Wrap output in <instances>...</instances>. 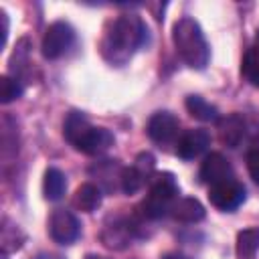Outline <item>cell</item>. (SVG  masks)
<instances>
[{
    "label": "cell",
    "mask_w": 259,
    "mask_h": 259,
    "mask_svg": "<svg viewBox=\"0 0 259 259\" xmlns=\"http://www.w3.org/2000/svg\"><path fill=\"white\" fill-rule=\"evenodd\" d=\"M148 40V26L136 14H123L105 26L99 49L107 63L123 65Z\"/></svg>",
    "instance_id": "6da1fadb"
},
{
    "label": "cell",
    "mask_w": 259,
    "mask_h": 259,
    "mask_svg": "<svg viewBox=\"0 0 259 259\" xmlns=\"http://www.w3.org/2000/svg\"><path fill=\"white\" fill-rule=\"evenodd\" d=\"M200 180L208 186H217L221 182H227L233 178V168L229 164V160L219 154V152H210L202 164H200Z\"/></svg>",
    "instance_id": "ba28073f"
},
{
    "label": "cell",
    "mask_w": 259,
    "mask_h": 259,
    "mask_svg": "<svg viewBox=\"0 0 259 259\" xmlns=\"http://www.w3.org/2000/svg\"><path fill=\"white\" fill-rule=\"evenodd\" d=\"M172 42L178 53V57L190 67V69H204L210 61V49L202 34L200 24L190 18L182 16L172 26Z\"/></svg>",
    "instance_id": "3957f363"
},
{
    "label": "cell",
    "mask_w": 259,
    "mask_h": 259,
    "mask_svg": "<svg viewBox=\"0 0 259 259\" xmlns=\"http://www.w3.org/2000/svg\"><path fill=\"white\" fill-rule=\"evenodd\" d=\"M132 233H134V225L132 223H113V225L103 229L101 241L109 249H123L130 243Z\"/></svg>",
    "instance_id": "5bb4252c"
},
{
    "label": "cell",
    "mask_w": 259,
    "mask_h": 259,
    "mask_svg": "<svg viewBox=\"0 0 259 259\" xmlns=\"http://www.w3.org/2000/svg\"><path fill=\"white\" fill-rule=\"evenodd\" d=\"M247 170H249L251 178L259 184V144L253 146V148L247 152Z\"/></svg>",
    "instance_id": "7402d4cb"
},
{
    "label": "cell",
    "mask_w": 259,
    "mask_h": 259,
    "mask_svg": "<svg viewBox=\"0 0 259 259\" xmlns=\"http://www.w3.org/2000/svg\"><path fill=\"white\" fill-rule=\"evenodd\" d=\"M65 190H67V178H65V174L59 168H55V166L47 168L45 178H42L45 198L47 200H61L65 196Z\"/></svg>",
    "instance_id": "9a60e30c"
},
{
    "label": "cell",
    "mask_w": 259,
    "mask_h": 259,
    "mask_svg": "<svg viewBox=\"0 0 259 259\" xmlns=\"http://www.w3.org/2000/svg\"><path fill=\"white\" fill-rule=\"evenodd\" d=\"M247 134V123L239 113H231L219 119V140L227 148H237Z\"/></svg>",
    "instance_id": "8fae6325"
},
{
    "label": "cell",
    "mask_w": 259,
    "mask_h": 259,
    "mask_svg": "<svg viewBox=\"0 0 259 259\" xmlns=\"http://www.w3.org/2000/svg\"><path fill=\"white\" fill-rule=\"evenodd\" d=\"M257 45H259V30H257Z\"/></svg>",
    "instance_id": "4316f807"
},
{
    "label": "cell",
    "mask_w": 259,
    "mask_h": 259,
    "mask_svg": "<svg viewBox=\"0 0 259 259\" xmlns=\"http://www.w3.org/2000/svg\"><path fill=\"white\" fill-rule=\"evenodd\" d=\"M176 198H178V184H176L174 174L170 172L154 174L150 180V192L146 200L142 202L140 212L144 219H150V221L162 219L164 214L170 212Z\"/></svg>",
    "instance_id": "277c9868"
},
{
    "label": "cell",
    "mask_w": 259,
    "mask_h": 259,
    "mask_svg": "<svg viewBox=\"0 0 259 259\" xmlns=\"http://www.w3.org/2000/svg\"><path fill=\"white\" fill-rule=\"evenodd\" d=\"M99 204H101V188L91 182L81 184L73 194V206L77 210L93 212L95 208H99Z\"/></svg>",
    "instance_id": "4fadbf2b"
},
{
    "label": "cell",
    "mask_w": 259,
    "mask_h": 259,
    "mask_svg": "<svg viewBox=\"0 0 259 259\" xmlns=\"http://www.w3.org/2000/svg\"><path fill=\"white\" fill-rule=\"evenodd\" d=\"M49 233H51V239L55 243L71 245L73 241H77V237L81 233V227H79L77 217L71 210L57 208L49 219Z\"/></svg>",
    "instance_id": "8992f818"
},
{
    "label": "cell",
    "mask_w": 259,
    "mask_h": 259,
    "mask_svg": "<svg viewBox=\"0 0 259 259\" xmlns=\"http://www.w3.org/2000/svg\"><path fill=\"white\" fill-rule=\"evenodd\" d=\"M63 136L75 150H79L87 156H99V154L107 152L115 142L113 134L107 127L91 125L89 119L79 111H71L65 117Z\"/></svg>",
    "instance_id": "7a4b0ae2"
},
{
    "label": "cell",
    "mask_w": 259,
    "mask_h": 259,
    "mask_svg": "<svg viewBox=\"0 0 259 259\" xmlns=\"http://www.w3.org/2000/svg\"><path fill=\"white\" fill-rule=\"evenodd\" d=\"M186 109L194 119H200V121H217L219 119L217 107L210 105L208 101H204L198 95H188L186 97Z\"/></svg>",
    "instance_id": "e0dca14e"
},
{
    "label": "cell",
    "mask_w": 259,
    "mask_h": 259,
    "mask_svg": "<svg viewBox=\"0 0 259 259\" xmlns=\"http://www.w3.org/2000/svg\"><path fill=\"white\" fill-rule=\"evenodd\" d=\"M22 241H24V235L20 233V229L16 225H10L8 223L2 227V253L6 255L8 251H14V249H20L22 247Z\"/></svg>",
    "instance_id": "44dd1931"
},
{
    "label": "cell",
    "mask_w": 259,
    "mask_h": 259,
    "mask_svg": "<svg viewBox=\"0 0 259 259\" xmlns=\"http://www.w3.org/2000/svg\"><path fill=\"white\" fill-rule=\"evenodd\" d=\"M148 180H152V176H148L144 170H140L136 164L132 166H125L123 172H121V192L125 194H136Z\"/></svg>",
    "instance_id": "ac0fdd59"
},
{
    "label": "cell",
    "mask_w": 259,
    "mask_h": 259,
    "mask_svg": "<svg viewBox=\"0 0 259 259\" xmlns=\"http://www.w3.org/2000/svg\"><path fill=\"white\" fill-rule=\"evenodd\" d=\"M85 259H109V257H103V255H87Z\"/></svg>",
    "instance_id": "484cf974"
},
{
    "label": "cell",
    "mask_w": 259,
    "mask_h": 259,
    "mask_svg": "<svg viewBox=\"0 0 259 259\" xmlns=\"http://www.w3.org/2000/svg\"><path fill=\"white\" fill-rule=\"evenodd\" d=\"M0 20H2V45H6V36H8V16L4 10H0Z\"/></svg>",
    "instance_id": "603a6c76"
},
{
    "label": "cell",
    "mask_w": 259,
    "mask_h": 259,
    "mask_svg": "<svg viewBox=\"0 0 259 259\" xmlns=\"http://www.w3.org/2000/svg\"><path fill=\"white\" fill-rule=\"evenodd\" d=\"M164 259H190V257H186V255H180V253H170V255H166Z\"/></svg>",
    "instance_id": "d4e9b609"
},
{
    "label": "cell",
    "mask_w": 259,
    "mask_h": 259,
    "mask_svg": "<svg viewBox=\"0 0 259 259\" xmlns=\"http://www.w3.org/2000/svg\"><path fill=\"white\" fill-rule=\"evenodd\" d=\"M241 71H243V77H245L251 85L259 87V45L251 47V49L245 53Z\"/></svg>",
    "instance_id": "d6986e66"
},
{
    "label": "cell",
    "mask_w": 259,
    "mask_h": 259,
    "mask_svg": "<svg viewBox=\"0 0 259 259\" xmlns=\"http://www.w3.org/2000/svg\"><path fill=\"white\" fill-rule=\"evenodd\" d=\"M22 93H24V87L16 77H8V75L0 77V103H10L18 99Z\"/></svg>",
    "instance_id": "ffe728a7"
},
{
    "label": "cell",
    "mask_w": 259,
    "mask_h": 259,
    "mask_svg": "<svg viewBox=\"0 0 259 259\" xmlns=\"http://www.w3.org/2000/svg\"><path fill=\"white\" fill-rule=\"evenodd\" d=\"M259 251V227H249L237 233L235 253L239 259H253Z\"/></svg>",
    "instance_id": "2e32d148"
},
{
    "label": "cell",
    "mask_w": 259,
    "mask_h": 259,
    "mask_svg": "<svg viewBox=\"0 0 259 259\" xmlns=\"http://www.w3.org/2000/svg\"><path fill=\"white\" fill-rule=\"evenodd\" d=\"M210 144V134L206 130H188L184 132L178 142H176V154L182 160H194L196 156H200Z\"/></svg>",
    "instance_id": "30bf717a"
},
{
    "label": "cell",
    "mask_w": 259,
    "mask_h": 259,
    "mask_svg": "<svg viewBox=\"0 0 259 259\" xmlns=\"http://www.w3.org/2000/svg\"><path fill=\"white\" fill-rule=\"evenodd\" d=\"M245 186L237 180H227L221 182L217 186H210L208 190V200L212 206H217L219 210H235L245 202Z\"/></svg>",
    "instance_id": "52a82bcc"
},
{
    "label": "cell",
    "mask_w": 259,
    "mask_h": 259,
    "mask_svg": "<svg viewBox=\"0 0 259 259\" xmlns=\"http://www.w3.org/2000/svg\"><path fill=\"white\" fill-rule=\"evenodd\" d=\"M73 40H75V30L69 22L57 20V22L49 24V28L45 30L42 42H40L42 57L49 59V61H55V59L63 57L71 49Z\"/></svg>",
    "instance_id": "5b68a950"
},
{
    "label": "cell",
    "mask_w": 259,
    "mask_h": 259,
    "mask_svg": "<svg viewBox=\"0 0 259 259\" xmlns=\"http://www.w3.org/2000/svg\"><path fill=\"white\" fill-rule=\"evenodd\" d=\"M178 117L170 111H156L150 119H148V136L152 142L156 144H168L176 138L178 134Z\"/></svg>",
    "instance_id": "9c48e42d"
},
{
    "label": "cell",
    "mask_w": 259,
    "mask_h": 259,
    "mask_svg": "<svg viewBox=\"0 0 259 259\" xmlns=\"http://www.w3.org/2000/svg\"><path fill=\"white\" fill-rule=\"evenodd\" d=\"M170 214L174 221H180V223H198L204 219V206L196 198L182 196V198L174 200Z\"/></svg>",
    "instance_id": "7c38bea8"
},
{
    "label": "cell",
    "mask_w": 259,
    "mask_h": 259,
    "mask_svg": "<svg viewBox=\"0 0 259 259\" xmlns=\"http://www.w3.org/2000/svg\"><path fill=\"white\" fill-rule=\"evenodd\" d=\"M34 259H63V257L57 255V253H38Z\"/></svg>",
    "instance_id": "cb8c5ba5"
}]
</instances>
